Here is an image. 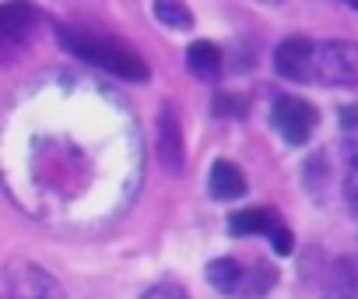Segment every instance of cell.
Listing matches in <instances>:
<instances>
[{"label": "cell", "instance_id": "6da1fadb", "mask_svg": "<svg viewBox=\"0 0 358 299\" xmlns=\"http://www.w3.org/2000/svg\"><path fill=\"white\" fill-rule=\"evenodd\" d=\"M57 39L64 43V50L109 71L113 78H123V81H148L151 78V67L144 64V57L134 53V46L123 43L120 36L95 32L85 25H57Z\"/></svg>", "mask_w": 358, "mask_h": 299}, {"label": "cell", "instance_id": "7a4b0ae2", "mask_svg": "<svg viewBox=\"0 0 358 299\" xmlns=\"http://www.w3.org/2000/svg\"><path fill=\"white\" fill-rule=\"evenodd\" d=\"M320 85H358V43L327 39L313 50V78Z\"/></svg>", "mask_w": 358, "mask_h": 299}, {"label": "cell", "instance_id": "3957f363", "mask_svg": "<svg viewBox=\"0 0 358 299\" xmlns=\"http://www.w3.org/2000/svg\"><path fill=\"white\" fill-rule=\"evenodd\" d=\"M271 123H274V130H278L288 144H306L309 134H313L316 123H320V113H316V106L306 102V99L281 95V99H274V106H271Z\"/></svg>", "mask_w": 358, "mask_h": 299}, {"label": "cell", "instance_id": "277c9868", "mask_svg": "<svg viewBox=\"0 0 358 299\" xmlns=\"http://www.w3.org/2000/svg\"><path fill=\"white\" fill-rule=\"evenodd\" d=\"M4 299H64L57 281L36 264H11L4 278Z\"/></svg>", "mask_w": 358, "mask_h": 299}, {"label": "cell", "instance_id": "5b68a950", "mask_svg": "<svg viewBox=\"0 0 358 299\" xmlns=\"http://www.w3.org/2000/svg\"><path fill=\"white\" fill-rule=\"evenodd\" d=\"M313 50H316V43L306 39V36L285 39V43L278 46V53H274L278 74L288 78V81H309V78H313Z\"/></svg>", "mask_w": 358, "mask_h": 299}, {"label": "cell", "instance_id": "8992f818", "mask_svg": "<svg viewBox=\"0 0 358 299\" xmlns=\"http://www.w3.org/2000/svg\"><path fill=\"white\" fill-rule=\"evenodd\" d=\"M36 29H39V11L25 0H8L0 8V32H4L8 43H25L36 36Z\"/></svg>", "mask_w": 358, "mask_h": 299}, {"label": "cell", "instance_id": "52a82bcc", "mask_svg": "<svg viewBox=\"0 0 358 299\" xmlns=\"http://www.w3.org/2000/svg\"><path fill=\"white\" fill-rule=\"evenodd\" d=\"M158 155L172 173L183 169V134H179V120L172 109H162L158 116Z\"/></svg>", "mask_w": 358, "mask_h": 299}, {"label": "cell", "instance_id": "ba28073f", "mask_svg": "<svg viewBox=\"0 0 358 299\" xmlns=\"http://www.w3.org/2000/svg\"><path fill=\"white\" fill-rule=\"evenodd\" d=\"M208 190H211V197H218V201H236V197L246 194V176H243V169H239L236 162L218 159V162L211 166Z\"/></svg>", "mask_w": 358, "mask_h": 299}, {"label": "cell", "instance_id": "9c48e42d", "mask_svg": "<svg viewBox=\"0 0 358 299\" xmlns=\"http://www.w3.org/2000/svg\"><path fill=\"white\" fill-rule=\"evenodd\" d=\"M278 225H285V222L271 208H246V211H236L229 218V232L232 236H271Z\"/></svg>", "mask_w": 358, "mask_h": 299}, {"label": "cell", "instance_id": "30bf717a", "mask_svg": "<svg viewBox=\"0 0 358 299\" xmlns=\"http://www.w3.org/2000/svg\"><path fill=\"white\" fill-rule=\"evenodd\" d=\"M208 281H211L218 292H229V295H246L250 274L243 271V264H239V260L222 257V260H211V264H208Z\"/></svg>", "mask_w": 358, "mask_h": 299}, {"label": "cell", "instance_id": "8fae6325", "mask_svg": "<svg viewBox=\"0 0 358 299\" xmlns=\"http://www.w3.org/2000/svg\"><path fill=\"white\" fill-rule=\"evenodd\" d=\"M187 67H190L197 78L215 81L218 71H222V50H218L215 43H208V39H197V43L187 50Z\"/></svg>", "mask_w": 358, "mask_h": 299}, {"label": "cell", "instance_id": "7c38bea8", "mask_svg": "<svg viewBox=\"0 0 358 299\" xmlns=\"http://www.w3.org/2000/svg\"><path fill=\"white\" fill-rule=\"evenodd\" d=\"M155 18L169 29H179V32L194 25V15L183 0H155Z\"/></svg>", "mask_w": 358, "mask_h": 299}, {"label": "cell", "instance_id": "4fadbf2b", "mask_svg": "<svg viewBox=\"0 0 358 299\" xmlns=\"http://www.w3.org/2000/svg\"><path fill=\"white\" fill-rule=\"evenodd\" d=\"M344 159H348V176H344V194L351 204H358V137L344 141Z\"/></svg>", "mask_w": 358, "mask_h": 299}, {"label": "cell", "instance_id": "5bb4252c", "mask_svg": "<svg viewBox=\"0 0 358 299\" xmlns=\"http://www.w3.org/2000/svg\"><path fill=\"white\" fill-rule=\"evenodd\" d=\"M144 299H190L183 285H176V281H158L144 292Z\"/></svg>", "mask_w": 358, "mask_h": 299}, {"label": "cell", "instance_id": "9a60e30c", "mask_svg": "<svg viewBox=\"0 0 358 299\" xmlns=\"http://www.w3.org/2000/svg\"><path fill=\"white\" fill-rule=\"evenodd\" d=\"M267 239H271L274 253H281V257H288V253L295 250V236H292V229H288V225H278V229H274Z\"/></svg>", "mask_w": 358, "mask_h": 299}, {"label": "cell", "instance_id": "2e32d148", "mask_svg": "<svg viewBox=\"0 0 358 299\" xmlns=\"http://www.w3.org/2000/svg\"><path fill=\"white\" fill-rule=\"evenodd\" d=\"M239 99H232V95H218L215 99V113L218 116H225V113H236V116H243V106H236Z\"/></svg>", "mask_w": 358, "mask_h": 299}, {"label": "cell", "instance_id": "e0dca14e", "mask_svg": "<svg viewBox=\"0 0 358 299\" xmlns=\"http://www.w3.org/2000/svg\"><path fill=\"white\" fill-rule=\"evenodd\" d=\"M264 4H285V0H264Z\"/></svg>", "mask_w": 358, "mask_h": 299}]
</instances>
